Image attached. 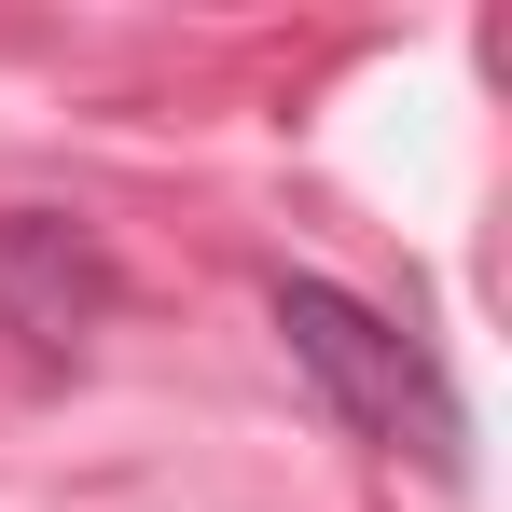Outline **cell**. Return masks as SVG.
<instances>
[{
	"label": "cell",
	"instance_id": "1",
	"mask_svg": "<svg viewBox=\"0 0 512 512\" xmlns=\"http://www.w3.org/2000/svg\"><path fill=\"white\" fill-rule=\"evenodd\" d=\"M277 305V346L319 374V402H333L360 443H388V457H416V471H471V416H457V388H443V360H429L402 319H374L360 291H333V277H277L263 291Z\"/></svg>",
	"mask_w": 512,
	"mask_h": 512
},
{
	"label": "cell",
	"instance_id": "2",
	"mask_svg": "<svg viewBox=\"0 0 512 512\" xmlns=\"http://www.w3.org/2000/svg\"><path fill=\"white\" fill-rule=\"evenodd\" d=\"M111 305H125V277L97 250V222H70V208H0V333L28 346V360H84Z\"/></svg>",
	"mask_w": 512,
	"mask_h": 512
}]
</instances>
